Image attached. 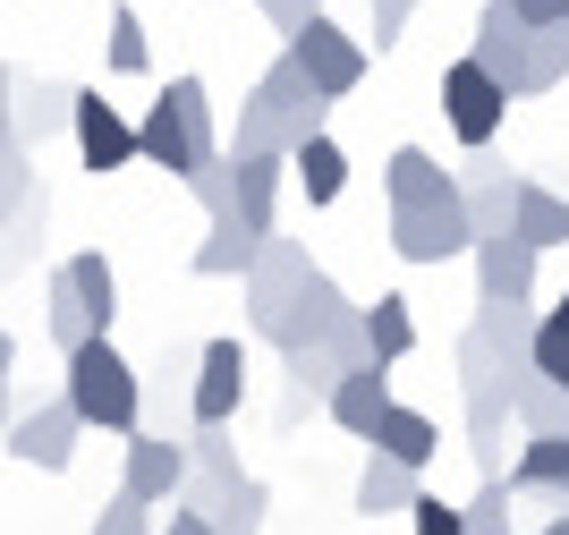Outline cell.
<instances>
[{"label": "cell", "mask_w": 569, "mask_h": 535, "mask_svg": "<svg viewBox=\"0 0 569 535\" xmlns=\"http://www.w3.org/2000/svg\"><path fill=\"white\" fill-rule=\"evenodd\" d=\"M391 374H400V366H382V357H357V366H340V374H332L323 408H332L340 434H357V443H366V425L391 408Z\"/></svg>", "instance_id": "cell-18"}, {"label": "cell", "mask_w": 569, "mask_h": 535, "mask_svg": "<svg viewBox=\"0 0 569 535\" xmlns=\"http://www.w3.org/2000/svg\"><path fill=\"white\" fill-rule=\"evenodd\" d=\"M179 476H188V443L137 425V434H128V467H119V493H137V502H170Z\"/></svg>", "instance_id": "cell-17"}, {"label": "cell", "mask_w": 569, "mask_h": 535, "mask_svg": "<svg viewBox=\"0 0 569 535\" xmlns=\"http://www.w3.org/2000/svg\"><path fill=\"white\" fill-rule=\"evenodd\" d=\"M0 366H18V340H9V331H0Z\"/></svg>", "instance_id": "cell-44"}, {"label": "cell", "mask_w": 569, "mask_h": 535, "mask_svg": "<svg viewBox=\"0 0 569 535\" xmlns=\"http://www.w3.org/2000/svg\"><path fill=\"white\" fill-rule=\"evenodd\" d=\"M221 179H230V212L247 230H281V187H289V153H221Z\"/></svg>", "instance_id": "cell-12"}, {"label": "cell", "mask_w": 569, "mask_h": 535, "mask_svg": "<svg viewBox=\"0 0 569 535\" xmlns=\"http://www.w3.org/2000/svg\"><path fill=\"white\" fill-rule=\"evenodd\" d=\"M144 535H153V527H144Z\"/></svg>", "instance_id": "cell-46"}, {"label": "cell", "mask_w": 569, "mask_h": 535, "mask_svg": "<svg viewBox=\"0 0 569 535\" xmlns=\"http://www.w3.org/2000/svg\"><path fill=\"white\" fill-rule=\"evenodd\" d=\"M137 162H153V170H170V179H188V170H204V153L188 145V119H179V102H144V119H137Z\"/></svg>", "instance_id": "cell-19"}, {"label": "cell", "mask_w": 569, "mask_h": 535, "mask_svg": "<svg viewBox=\"0 0 569 535\" xmlns=\"http://www.w3.org/2000/svg\"><path fill=\"white\" fill-rule=\"evenodd\" d=\"M289 60H298V77H307L323 102H349V93L366 86V43H357L349 26H332L323 9H315V18L289 34Z\"/></svg>", "instance_id": "cell-5"}, {"label": "cell", "mask_w": 569, "mask_h": 535, "mask_svg": "<svg viewBox=\"0 0 569 535\" xmlns=\"http://www.w3.org/2000/svg\"><path fill=\"white\" fill-rule=\"evenodd\" d=\"M501 485L519 511H569V434H527Z\"/></svg>", "instance_id": "cell-13"}, {"label": "cell", "mask_w": 569, "mask_h": 535, "mask_svg": "<svg viewBox=\"0 0 569 535\" xmlns=\"http://www.w3.org/2000/svg\"><path fill=\"white\" fill-rule=\"evenodd\" d=\"M459 527H468V535H519V502H510V485L485 476L476 502H459Z\"/></svg>", "instance_id": "cell-33"}, {"label": "cell", "mask_w": 569, "mask_h": 535, "mask_svg": "<svg viewBox=\"0 0 569 535\" xmlns=\"http://www.w3.org/2000/svg\"><path fill=\"white\" fill-rule=\"evenodd\" d=\"M510 417H519L527 434H569V392L545 383L536 366H519V374H510Z\"/></svg>", "instance_id": "cell-27"}, {"label": "cell", "mask_w": 569, "mask_h": 535, "mask_svg": "<svg viewBox=\"0 0 569 535\" xmlns=\"http://www.w3.org/2000/svg\"><path fill=\"white\" fill-rule=\"evenodd\" d=\"M442 119H451L459 145H493L501 119H510V93L476 69V60H451V69H442Z\"/></svg>", "instance_id": "cell-9"}, {"label": "cell", "mask_w": 569, "mask_h": 535, "mask_svg": "<svg viewBox=\"0 0 569 535\" xmlns=\"http://www.w3.org/2000/svg\"><path fill=\"white\" fill-rule=\"evenodd\" d=\"M357 340H366V357H382V366H408L417 357V306L391 289V298L357 306Z\"/></svg>", "instance_id": "cell-22"}, {"label": "cell", "mask_w": 569, "mask_h": 535, "mask_svg": "<svg viewBox=\"0 0 569 535\" xmlns=\"http://www.w3.org/2000/svg\"><path fill=\"white\" fill-rule=\"evenodd\" d=\"M366 443L375 450H391V459H408V467H426L433 450H442V425L426 417V408H408V399H391L375 425H366Z\"/></svg>", "instance_id": "cell-24"}, {"label": "cell", "mask_w": 569, "mask_h": 535, "mask_svg": "<svg viewBox=\"0 0 569 535\" xmlns=\"http://www.w3.org/2000/svg\"><path fill=\"white\" fill-rule=\"evenodd\" d=\"M196 383H188V425H230L247 408V349L238 340H204L196 349Z\"/></svg>", "instance_id": "cell-10"}, {"label": "cell", "mask_w": 569, "mask_h": 535, "mask_svg": "<svg viewBox=\"0 0 569 535\" xmlns=\"http://www.w3.org/2000/svg\"><path fill=\"white\" fill-rule=\"evenodd\" d=\"M417 493H426V467L391 459V450H366V467H357V518H391Z\"/></svg>", "instance_id": "cell-20"}, {"label": "cell", "mask_w": 569, "mask_h": 535, "mask_svg": "<svg viewBox=\"0 0 569 535\" xmlns=\"http://www.w3.org/2000/svg\"><path fill=\"white\" fill-rule=\"evenodd\" d=\"M153 535H213V518H204V511H179V502H170V527H153Z\"/></svg>", "instance_id": "cell-41"}, {"label": "cell", "mask_w": 569, "mask_h": 535, "mask_svg": "<svg viewBox=\"0 0 569 535\" xmlns=\"http://www.w3.org/2000/svg\"><path fill=\"white\" fill-rule=\"evenodd\" d=\"M391 187V247L400 264H451L468 256V212H459V170H442L426 145H400L382 162Z\"/></svg>", "instance_id": "cell-1"}, {"label": "cell", "mask_w": 569, "mask_h": 535, "mask_svg": "<svg viewBox=\"0 0 569 535\" xmlns=\"http://www.w3.org/2000/svg\"><path fill=\"white\" fill-rule=\"evenodd\" d=\"M0 137H9V60H0Z\"/></svg>", "instance_id": "cell-43"}, {"label": "cell", "mask_w": 569, "mask_h": 535, "mask_svg": "<svg viewBox=\"0 0 569 535\" xmlns=\"http://www.w3.org/2000/svg\"><path fill=\"white\" fill-rule=\"evenodd\" d=\"M468 60L493 77L510 102H527V26L510 18L501 0H485V9H476V43H468Z\"/></svg>", "instance_id": "cell-15"}, {"label": "cell", "mask_w": 569, "mask_h": 535, "mask_svg": "<svg viewBox=\"0 0 569 535\" xmlns=\"http://www.w3.org/2000/svg\"><path fill=\"white\" fill-rule=\"evenodd\" d=\"M51 273L69 280V298L86 306V324L111 331V315H119V273H111V256H102V247H86V256H69V264H51Z\"/></svg>", "instance_id": "cell-26"}, {"label": "cell", "mask_w": 569, "mask_h": 535, "mask_svg": "<svg viewBox=\"0 0 569 535\" xmlns=\"http://www.w3.org/2000/svg\"><path fill=\"white\" fill-rule=\"evenodd\" d=\"M519 535H569V511H545L536 527H519Z\"/></svg>", "instance_id": "cell-42"}, {"label": "cell", "mask_w": 569, "mask_h": 535, "mask_svg": "<svg viewBox=\"0 0 569 535\" xmlns=\"http://www.w3.org/2000/svg\"><path fill=\"white\" fill-rule=\"evenodd\" d=\"M34 187H43V179H34V153H26L18 137H0V221H9V212H18Z\"/></svg>", "instance_id": "cell-34"}, {"label": "cell", "mask_w": 569, "mask_h": 535, "mask_svg": "<svg viewBox=\"0 0 569 535\" xmlns=\"http://www.w3.org/2000/svg\"><path fill=\"white\" fill-rule=\"evenodd\" d=\"M60 366H69V392H60V399L77 408V425H86V434H137V425H144L137 366L111 349V331H86Z\"/></svg>", "instance_id": "cell-3"}, {"label": "cell", "mask_w": 569, "mask_h": 535, "mask_svg": "<svg viewBox=\"0 0 569 535\" xmlns=\"http://www.w3.org/2000/svg\"><path fill=\"white\" fill-rule=\"evenodd\" d=\"M153 527V502H137V493H111L94 511V535H144Z\"/></svg>", "instance_id": "cell-36"}, {"label": "cell", "mask_w": 569, "mask_h": 535, "mask_svg": "<svg viewBox=\"0 0 569 535\" xmlns=\"http://www.w3.org/2000/svg\"><path fill=\"white\" fill-rule=\"evenodd\" d=\"M527 366L569 392V289L552 306H536V340H527Z\"/></svg>", "instance_id": "cell-28"}, {"label": "cell", "mask_w": 569, "mask_h": 535, "mask_svg": "<svg viewBox=\"0 0 569 535\" xmlns=\"http://www.w3.org/2000/svg\"><path fill=\"white\" fill-rule=\"evenodd\" d=\"M43 324H51V349H60V357H69L77 340L94 331V324H86V306L69 298V280H60V273H51V315H43Z\"/></svg>", "instance_id": "cell-35"}, {"label": "cell", "mask_w": 569, "mask_h": 535, "mask_svg": "<svg viewBox=\"0 0 569 535\" xmlns=\"http://www.w3.org/2000/svg\"><path fill=\"white\" fill-rule=\"evenodd\" d=\"M323 119H332V102H323V93L298 77V60L281 51V60L256 77V93L238 102V128L221 137V153H289V145L315 137Z\"/></svg>", "instance_id": "cell-2"}, {"label": "cell", "mask_w": 569, "mask_h": 535, "mask_svg": "<svg viewBox=\"0 0 569 535\" xmlns=\"http://www.w3.org/2000/svg\"><path fill=\"white\" fill-rule=\"evenodd\" d=\"M510 374L519 366H501V357L468 349L459 340V399H468V450L485 476H501V434H510Z\"/></svg>", "instance_id": "cell-4"}, {"label": "cell", "mask_w": 569, "mask_h": 535, "mask_svg": "<svg viewBox=\"0 0 569 535\" xmlns=\"http://www.w3.org/2000/svg\"><path fill=\"white\" fill-rule=\"evenodd\" d=\"M501 9H510L519 26H561L569 18V0H501Z\"/></svg>", "instance_id": "cell-40"}, {"label": "cell", "mask_w": 569, "mask_h": 535, "mask_svg": "<svg viewBox=\"0 0 569 535\" xmlns=\"http://www.w3.org/2000/svg\"><path fill=\"white\" fill-rule=\"evenodd\" d=\"M102 69H111V77H144V69H153V43H144V18L128 9V0L111 9V51H102Z\"/></svg>", "instance_id": "cell-32"}, {"label": "cell", "mask_w": 569, "mask_h": 535, "mask_svg": "<svg viewBox=\"0 0 569 535\" xmlns=\"http://www.w3.org/2000/svg\"><path fill=\"white\" fill-rule=\"evenodd\" d=\"M0 417H9V366H0Z\"/></svg>", "instance_id": "cell-45"}, {"label": "cell", "mask_w": 569, "mask_h": 535, "mask_svg": "<svg viewBox=\"0 0 569 535\" xmlns=\"http://www.w3.org/2000/svg\"><path fill=\"white\" fill-rule=\"evenodd\" d=\"M408 18H417V0H375V51H391L408 34Z\"/></svg>", "instance_id": "cell-38"}, {"label": "cell", "mask_w": 569, "mask_h": 535, "mask_svg": "<svg viewBox=\"0 0 569 535\" xmlns=\"http://www.w3.org/2000/svg\"><path fill=\"white\" fill-rule=\"evenodd\" d=\"M289 179L307 187V205H340V196H349V153L332 145V128H315V137L289 145Z\"/></svg>", "instance_id": "cell-23"}, {"label": "cell", "mask_w": 569, "mask_h": 535, "mask_svg": "<svg viewBox=\"0 0 569 535\" xmlns=\"http://www.w3.org/2000/svg\"><path fill=\"white\" fill-rule=\"evenodd\" d=\"M408 518H417V535H468V527H459V502H442V493H417Z\"/></svg>", "instance_id": "cell-37"}, {"label": "cell", "mask_w": 569, "mask_h": 535, "mask_svg": "<svg viewBox=\"0 0 569 535\" xmlns=\"http://www.w3.org/2000/svg\"><path fill=\"white\" fill-rule=\"evenodd\" d=\"M0 434H9V459H18V467L69 476V467H77V434H86V425H77L69 399H34V408H9Z\"/></svg>", "instance_id": "cell-6"}, {"label": "cell", "mask_w": 569, "mask_h": 535, "mask_svg": "<svg viewBox=\"0 0 569 535\" xmlns=\"http://www.w3.org/2000/svg\"><path fill=\"white\" fill-rule=\"evenodd\" d=\"M569 86V18L561 26H527V93Z\"/></svg>", "instance_id": "cell-30"}, {"label": "cell", "mask_w": 569, "mask_h": 535, "mask_svg": "<svg viewBox=\"0 0 569 535\" xmlns=\"http://www.w3.org/2000/svg\"><path fill=\"white\" fill-rule=\"evenodd\" d=\"M69 137L86 153V170H102V179L137 162V119H119V102H102V86L69 93Z\"/></svg>", "instance_id": "cell-8"}, {"label": "cell", "mask_w": 569, "mask_h": 535, "mask_svg": "<svg viewBox=\"0 0 569 535\" xmlns=\"http://www.w3.org/2000/svg\"><path fill=\"white\" fill-rule=\"evenodd\" d=\"M263 18H272V34H298V26L315 18V9H323V0H256Z\"/></svg>", "instance_id": "cell-39"}, {"label": "cell", "mask_w": 569, "mask_h": 535, "mask_svg": "<svg viewBox=\"0 0 569 535\" xmlns=\"http://www.w3.org/2000/svg\"><path fill=\"white\" fill-rule=\"evenodd\" d=\"M536 256H545V247H527L510 221H501V230H476L468 238L476 298H536Z\"/></svg>", "instance_id": "cell-14"}, {"label": "cell", "mask_w": 569, "mask_h": 535, "mask_svg": "<svg viewBox=\"0 0 569 535\" xmlns=\"http://www.w3.org/2000/svg\"><path fill=\"white\" fill-rule=\"evenodd\" d=\"M69 77H18L9 69V137L26 145V153H43L60 128H69Z\"/></svg>", "instance_id": "cell-16"}, {"label": "cell", "mask_w": 569, "mask_h": 535, "mask_svg": "<svg viewBox=\"0 0 569 535\" xmlns=\"http://www.w3.org/2000/svg\"><path fill=\"white\" fill-rule=\"evenodd\" d=\"M179 443H188V476H179L170 502H179V511H213L221 493L247 476V467H238V434L230 425H196V434H179Z\"/></svg>", "instance_id": "cell-11"}, {"label": "cell", "mask_w": 569, "mask_h": 535, "mask_svg": "<svg viewBox=\"0 0 569 535\" xmlns=\"http://www.w3.org/2000/svg\"><path fill=\"white\" fill-rule=\"evenodd\" d=\"M510 230H519L527 247H569V205L545 179H510Z\"/></svg>", "instance_id": "cell-25"}, {"label": "cell", "mask_w": 569, "mask_h": 535, "mask_svg": "<svg viewBox=\"0 0 569 535\" xmlns=\"http://www.w3.org/2000/svg\"><path fill=\"white\" fill-rule=\"evenodd\" d=\"M43 221H51V196L34 187V196H26V205L9 212V221H0V273H18V264L34 256V247H43Z\"/></svg>", "instance_id": "cell-31"}, {"label": "cell", "mask_w": 569, "mask_h": 535, "mask_svg": "<svg viewBox=\"0 0 569 535\" xmlns=\"http://www.w3.org/2000/svg\"><path fill=\"white\" fill-rule=\"evenodd\" d=\"M307 238H281V230H263L256 238V256H247V273H238V289H247V324H272V315H281V298L289 289H298V280H307Z\"/></svg>", "instance_id": "cell-7"}, {"label": "cell", "mask_w": 569, "mask_h": 535, "mask_svg": "<svg viewBox=\"0 0 569 535\" xmlns=\"http://www.w3.org/2000/svg\"><path fill=\"white\" fill-rule=\"evenodd\" d=\"M263 511H272V485H263V476H238L204 518H213V535H263Z\"/></svg>", "instance_id": "cell-29"}, {"label": "cell", "mask_w": 569, "mask_h": 535, "mask_svg": "<svg viewBox=\"0 0 569 535\" xmlns=\"http://www.w3.org/2000/svg\"><path fill=\"white\" fill-rule=\"evenodd\" d=\"M247 256H256V230H247L230 205H213V212H204V238H196V256H188L196 280H238Z\"/></svg>", "instance_id": "cell-21"}]
</instances>
